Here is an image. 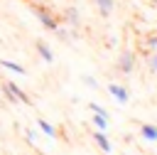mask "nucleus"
Listing matches in <instances>:
<instances>
[{"mask_svg": "<svg viewBox=\"0 0 157 155\" xmlns=\"http://www.w3.org/2000/svg\"><path fill=\"white\" fill-rule=\"evenodd\" d=\"M88 108H91L93 113H98V116H105V118H110V116H108V111H105L103 106H98L96 101H91V103H88Z\"/></svg>", "mask_w": 157, "mask_h": 155, "instance_id": "obj_13", "label": "nucleus"}, {"mask_svg": "<svg viewBox=\"0 0 157 155\" xmlns=\"http://www.w3.org/2000/svg\"><path fill=\"white\" fill-rule=\"evenodd\" d=\"M37 54H39L47 64H52V62H54V52L49 49V44H47V42H37Z\"/></svg>", "mask_w": 157, "mask_h": 155, "instance_id": "obj_7", "label": "nucleus"}, {"mask_svg": "<svg viewBox=\"0 0 157 155\" xmlns=\"http://www.w3.org/2000/svg\"><path fill=\"white\" fill-rule=\"evenodd\" d=\"M25 138H27L29 143H37V130H29V128H27V130H25Z\"/></svg>", "mask_w": 157, "mask_h": 155, "instance_id": "obj_17", "label": "nucleus"}, {"mask_svg": "<svg viewBox=\"0 0 157 155\" xmlns=\"http://www.w3.org/2000/svg\"><path fill=\"white\" fill-rule=\"evenodd\" d=\"M0 64L7 69V71H12V74H20V76H27V69L22 66V64H17V62H10V59H0Z\"/></svg>", "mask_w": 157, "mask_h": 155, "instance_id": "obj_8", "label": "nucleus"}, {"mask_svg": "<svg viewBox=\"0 0 157 155\" xmlns=\"http://www.w3.org/2000/svg\"><path fill=\"white\" fill-rule=\"evenodd\" d=\"M34 17L42 22V27H47L49 32H54L56 27H59V22H56V17L47 10V7H42V5H34Z\"/></svg>", "mask_w": 157, "mask_h": 155, "instance_id": "obj_2", "label": "nucleus"}, {"mask_svg": "<svg viewBox=\"0 0 157 155\" xmlns=\"http://www.w3.org/2000/svg\"><path fill=\"white\" fill-rule=\"evenodd\" d=\"M145 44H147L152 52H157V34H150V37L145 39Z\"/></svg>", "mask_w": 157, "mask_h": 155, "instance_id": "obj_16", "label": "nucleus"}, {"mask_svg": "<svg viewBox=\"0 0 157 155\" xmlns=\"http://www.w3.org/2000/svg\"><path fill=\"white\" fill-rule=\"evenodd\" d=\"M81 81H83V84H86L88 89H98V81H96V79H93L91 74H83V76H81Z\"/></svg>", "mask_w": 157, "mask_h": 155, "instance_id": "obj_15", "label": "nucleus"}, {"mask_svg": "<svg viewBox=\"0 0 157 155\" xmlns=\"http://www.w3.org/2000/svg\"><path fill=\"white\" fill-rule=\"evenodd\" d=\"M135 52H130V49H125V52H120V57H118V71L120 74H125V76H130L132 71H135Z\"/></svg>", "mask_w": 157, "mask_h": 155, "instance_id": "obj_3", "label": "nucleus"}, {"mask_svg": "<svg viewBox=\"0 0 157 155\" xmlns=\"http://www.w3.org/2000/svg\"><path fill=\"white\" fill-rule=\"evenodd\" d=\"M93 2H96L98 12H101L103 17H108V15L113 12V7H115V0H93Z\"/></svg>", "mask_w": 157, "mask_h": 155, "instance_id": "obj_10", "label": "nucleus"}, {"mask_svg": "<svg viewBox=\"0 0 157 155\" xmlns=\"http://www.w3.org/2000/svg\"><path fill=\"white\" fill-rule=\"evenodd\" d=\"M108 121L110 118H105V116H98V113H93V125H96V130H108Z\"/></svg>", "mask_w": 157, "mask_h": 155, "instance_id": "obj_12", "label": "nucleus"}, {"mask_svg": "<svg viewBox=\"0 0 157 155\" xmlns=\"http://www.w3.org/2000/svg\"><path fill=\"white\" fill-rule=\"evenodd\" d=\"M147 69H150L152 74H157V52H152V54L147 57Z\"/></svg>", "mask_w": 157, "mask_h": 155, "instance_id": "obj_14", "label": "nucleus"}, {"mask_svg": "<svg viewBox=\"0 0 157 155\" xmlns=\"http://www.w3.org/2000/svg\"><path fill=\"white\" fill-rule=\"evenodd\" d=\"M93 140L98 143V148H101L105 155H110V153H113V145H110V140L105 138V133H103V130H96V133H93Z\"/></svg>", "mask_w": 157, "mask_h": 155, "instance_id": "obj_5", "label": "nucleus"}, {"mask_svg": "<svg viewBox=\"0 0 157 155\" xmlns=\"http://www.w3.org/2000/svg\"><path fill=\"white\" fill-rule=\"evenodd\" d=\"M64 17H66V22H69L71 27H78V22H81V15H78L76 7H66V10H64Z\"/></svg>", "mask_w": 157, "mask_h": 155, "instance_id": "obj_11", "label": "nucleus"}, {"mask_svg": "<svg viewBox=\"0 0 157 155\" xmlns=\"http://www.w3.org/2000/svg\"><path fill=\"white\" fill-rule=\"evenodd\" d=\"M108 93H110L118 103H128V101H130V91H128L125 86H120V84H108Z\"/></svg>", "mask_w": 157, "mask_h": 155, "instance_id": "obj_4", "label": "nucleus"}, {"mask_svg": "<svg viewBox=\"0 0 157 155\" xmlns=\"http://www.w3.org/2000/svg\"><path fill=\"white\" fill-rule=\"evenodd\" d=\"M37 125H39V130H42L47 138H56V135H59V130H56L49 121H44V118H39V121H37Z\"/></svg>", "mask_w": 157, "mask_h": 155, "instance_id": "obj_9", "label": "nucleus"}, {"mask_svg": "<svg viewBox=\"0 0 157 155\" xmlns=\"http://www.w3.org/2000/svg\"><path fill=\"white\" fill-rule=\"evenodd\" d=\"M140 135H142L147 143H157V125H152V123H142V125H140Z\"/></svg>", "mask_w": 157, "mask_h": 155, "instance_id": "obj_6", "label": "nucleus"}, {"mask_svg": "<svg viewBox=\"0 0 157 155\" xmlns=\"http://www.w3.org/2000/svg\"><path fill=\"white\" fill-rule=\"evenodd\" d=\"M2 93H5L12 103H15V101H20V103H29V96H27L15 81H5V84H2Z\"/></svg>", "mask_w": 157, "mask_h": 155, "instance_id": "obj_1", "label": "nucleus"}]
</instances>
